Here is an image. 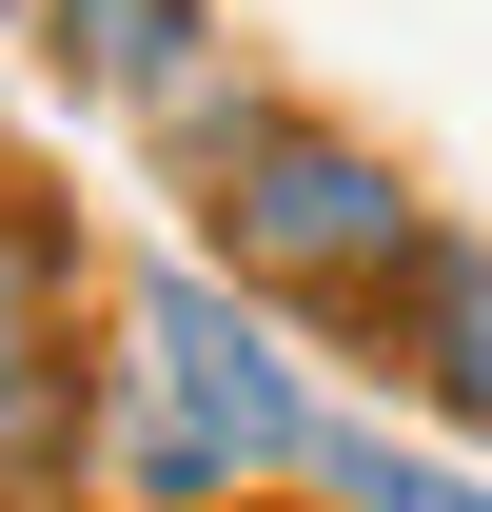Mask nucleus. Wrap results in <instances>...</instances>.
Here are the masks:
<instances>
[{
	"label": "nucleus",
	"instance_id": "obj_1",
	"mask_svg": "<svg viewBox=\"0 0 492 512\" xmlns=\"http://www.w3.org/2000/svg\"><path fill=\"white\" fill-rule=\"evenodd\" d=\"M237 256L256 276H355V296H394V178L335 158V138H276L256 197H237Z\"/></svg>",
	"mask_w": 492,
	"mask_h": 512
},
{
	"label": "nucleus",
	"instance_id": "obj_2",
	"mask_svg": "<svg viewBox=\"0 0 492 512\" xmlns=\"http://www.w3.org/2000/svg\"><path fill=\"white\" fill-rule=\"evenodd\" d=\"M158 355H178V394H197V434L217 453H315V414H296V375H276V355H256L237 316H217V296H158Z\"/></svg>",
	"mask_w": 492,
	"mask_h": 512
},
{
	"label": "nucleus",
	"instance_id": "obj_3",
	"mask_svg": "<svg viewBox=\"0 0 492 512\" xmlns=\"http://www.w3.org/2000/svg\"><path fill=\"white\" fill-rule=\"evenodd\" d=\"M414 335H433V394L492 434V256H433V276H414Z\"/></svg>",
	"mask_w": 492,
	"mask_h": 512
},
{
	"label": "nucleus",
	"instance_id": "obj_4",
	"mask_svg": "<svg viewBox=\"0 0 492 512\" xmlns=\"http://www.w3.org/2000/svg\"><path fill=\"white\" fill-rule=\"evenodd\" d=\"M355 493L374 512H492V493H453V473H414V453H355Z\"/></svg>",
	"mask_w": 492,
	"mask_h": 512
}]
</instances>
